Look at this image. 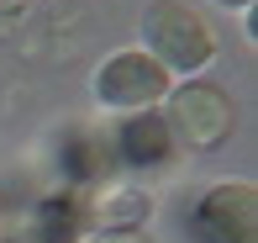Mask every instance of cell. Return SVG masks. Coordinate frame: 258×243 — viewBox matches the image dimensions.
Listing matches in <instances>:
<instances>
[{
    "instance_id": "cell-4",
    "label": "cell",
    "mask_w": 258,
    "mask_h": 243,
    "mask_svg": "<svg viewBox=\"0 0 258 243\" xmlns=\"http://www.w3.org/2000/svg\"><path fill=\"white\" fill-rule=\"evenodd\" d=\"M195 238L201 243H258V190L248 180H227L201 196L195 206Z\"/></svg>"
},
{
    "instance_id": "cell-5",
    "label": "cell",
    "mask_w": 258,
    "mask_h": 243,
    "mask_svg": "<svg viewBox=\"0 0 258 243\" xmlns=\"http://www.w3.org/2000/svg\"><path fill=\"white\" fill-rule=\"evenodd\" d=\"M121 148H126V159L132 164H158V159H169V127H163V117H153V111H137L132 122L121 127Z\"/></svg>"
},
{
    "instance_id": "cell-6",
    "label": "cell",
    "mask_w": 258,
    "mask_h": 243,
    "mask_svg": "<svg viewBox=\"0 0 258 243\" xmlns=\"http://www.w3.org/2000/svg\"><path fill=\"white\" fill-rule=\"evenodd\" d=\"M148 212H153V201H148L143 190H116V196H105V206H100L105 222H143Z\"/></svg>"
},
{
    "instance_id": "cell-3",
    "label": "cell",
    "mask_w": 258,
    "mask_h": 243,
    "mask_svg": "<svg viewBox=\"0 0 258 243\" xmlns=\"http://www.w3.org/2000/svg\"><path fill=\"white\" fill-rule=\"evenodd\" d=\"M169 90H174L169 74H163L143 48L111 53V59L95 69V95H100V106H111V111H148V106H158Z\"/></svg>"
},
{
    "instance_id": "cell-2",
    "label": "cell",
    "mask_w": 258,
    "mask_h": 243,
    "mask_svg": "<svg viewBox=\"0 0 258 243\" xmlns=\"http://www.w3.org/2000/svg\"><path fill=\"white\" fill-rule=\"evenodd\" d=\"M163 127L169 143L184 154H216L232 137V95L211 79H184L163 95Z\"/></svg>"
},
{
    "instance_id": "cell-1",
    "label": "cell",
    "mask_w": 258,
    "mask_h": 243,
    "mask_svg": "<svg viewBox=\"0 0 258 243\" xmlns=\"http://www.w3.org/2000/svg\"><path fill=\"white\" fill-rule=\"evenodd\" d=\"M143 42L148 59H153L163 74H201V69L216 59V32L195 6L184 0H148L143 11Z\"/></svg>"
},
{
    "instance_id": "cell-7",
    "label": "cell",
    "mask_w": 258,
    "mask_h": 243,
    "mask_svg": "<svg viewBox=\"0 0 258 243\" xmlns=\"http://www.w3.org/2000/svg\"><path fill=\"white\" fill-rule=\"evenodd\" d=\"M85 243H148L143 233H121V227H116V233H90Z\"/></svg>"
},
{
    "instance_id": "cell-8",
    "label": "cell",
    "mask_w": 258,
    "mask_h": 243,
    "mask_svg": "<svg viewBox=\"0 0 258 243\" xmlns=\"http://www.w3.org/2000/svg\"><path fill=\"white\" fill-rule=\"evenodd\" d=\"M221 6H253V0H221Z\"/></svg>"
}]
</instances>
